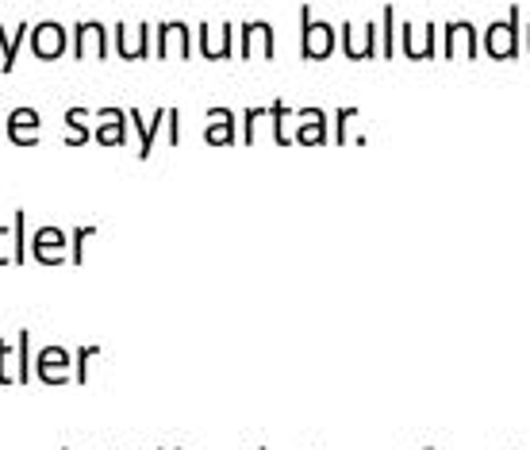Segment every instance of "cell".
Listing matches in <instances>:
<instances>
[{"instance_id":"obj_7","label":"cell","mask_w":530,"mask_h":450,"mask_svg":"<svg viewBox=\"0 0 530 450\" xmlns=\"http://www.w3.org/2000/svg\"><path fill=\"white\" fill-rule=\"evenodd\" d=\"M438 35H442V27H435V20H430V24L404 20V27H400V46H404V54L411 62H423V58H435Z\"/></svg>"},{"instance_id":"obj_10","label":"cell","mask_w":530,"mask_h":450,"mask_svg":"<svg viewBox=\"0 0 530 450\" xmlns=\"http://www.w3.org/2000/svg\"><path fill=\"white\" fill-rule=\"evenodd\" d=\"M92 116L104 120V123L92 127V139L101 142V147H123V142H127V120H131V116H127L123 108H96Z\"/></svg>"},{"instance_id":"obj_22","label":"cell","mask_w":530,"mask_h":450,"mask_svg":"<svg viewBox=\"0 0 530 450\" xmlns=\"http://www.w3.org/2000/svg\"><path fill=\"white\" fill-rule=\"evenodd\" d=\"M96 231H101L96 223H82V228H73V235H70V262H73V266L85 262V243H89Z\"/></svg>"},{"instance_id":"obj_21","label":"cell","mask_w":530,"mask_h":450,"mask_svg":"<svg viewBox=\"0 0 530 450\" xmlns=\"http://www.w3.org/2000/svg\"><path fill=\"white\" fill-rule=\"evenodd\" d=\"M111 39H116V54H120L123 62H142V51L131 43V27H127V24H116V27H111Z\"/></svg>"},{"instance_id":"obj_11","label":"cell","mask_w":530,"mask_h":450,"mask_svg":"<svg viewBox=\"0 0 530 450\" xmlns=\"http://www.w3.org/2000/svg\"><path fill=\"white\" fill-rule=\"evenodd\" d=\"M254 39H262L265 62H273V54H277V39H273V24L269 20H243L238 24V58L254 54Z\"/></svg>"},{"instance_id":"obj_9","label":"cell","mask_w":530,"mask_h":450,"mask_svg":"<svg viewBox=\"0 0 530 450\" xmlns=\"http://www.w3.org/2000/svg\"><path fill=\"white\" fill-rule=\"evenodd\" d=\"M35 377L43 385H66L73 374H70V350L66 347H43L35 355Z\"/></svg>"},{"instance_id":"obj_18","label":"cell","mask_w":530,"mask_h":450,"mask_svg":"<svg viewBox=\"0 0 530 450\" xmlns=\"http://www.w3.org/2000/svg\"><path fill=\"white\" fill-rule=\"evenodd\" d=\"M396 43H400V24H396V8L384 5L381 8V54L392 58L396 54Z\"/></svg>"},{"instance_id":"obj_25","label":"cell","mask_w":530,"mask_h":450,"mask_svg":"<svg viewBox=\"0 0 530 450\" xmlns=\"http://www.w3.org/2000/svg\"><path fill=\"white\" fill-rule=\"evenodd\" d=\"M269 116V108H246L243 112V142L250 147L254 142V127H258V120H265Z\"/></svg>"},{"instance_id":"obj_5","label":"cell","mask_w":530,"mask_h":450,"mask_svg":"<svg viewBox=\"0 0 530 450\" xmlns=\"http://www.w3.org/2000/svg\"><path fill=\"white\" fill-rule=\"evenodd\" d=\"M442 54L446 58H477L480 54V27L473 20H446L442 24Z\"/></svg>"},{"instance_id":"obj_3","label":"cell","mask_w":530,"mask_h":450,"mask_svg":"<svg viewBox=\"0 0 530 450\" xmlns=\"http://www.w3.org/2000/svg\"><path fill=\"white\" fill-rule=\"evenodd\" d=\"M342 54L350 62H369L381 54V24L365 20V24H353L346 20L342 24Z\"/></svg>"},{"instance_id":"obj_17","label":"cell","mask_w":530,"mask_h":450,"mask_svg":"<svg viewBox=\"0 0 530 450\" xmlns=\"http://www.w3.org/2000/svg\"><path fill=\"white\" fill-rule=\"evenodd\" d=\"M27 31H31V24H15V35H12V31L0 24V51H5V62H0V70H5V73L15 70V58H20V43H24Z\"/></svg>"},{"instance_id":"obj_24","label":"cell","mask_w":530,"mask_h":450,"mask_svg":"<svg viewBox=\"0 0 530 450\" xmlns=\"http://www.w3.org/2000/svg\"><path fill=\"white\" fill-rule=\"evenodd\" d=\"M12 235H15V266L27 259V216L15 212V223H12Z\"/></svg>"},{"instance_id":"obj_13","label":"cell","mask_w":530,"mask_h":450,"mask_svg":"<svg viewBox=\"0 0 530 450\" xmlns=\"http://www.w3.org/2000/svg\"><path fill=\"white\" fill-rule=\"evenodd\" d=\"M62 247H66V231L62 228H39L35 239H31V259L39 266H62Z\"/></svg>"},{"instance_id":"obj_12","label":"cell","mask_w":530,"mask_h":450,"mask_svg":"<svg viewBox=\"0 0 530 450\" xmlns=\"http://www.w3.org/2000/svg\"><path fill=\"white\" fill-rule=\"evenodd\" d=\"M207 120H216V123L204 127L207 147H231V142L238 139V120L243 116H235L231 108H207Z\"/></svg>"},{"instance_id":"obj_30","label":"cell","mask_w":530,"mask_h":450,"mask_svg":"<svg viewBox=\"0 0 530 450\" xmlns=\"http://www.w3.org/2000/svg\"><path fill=\"white\" fill-rule=\"evenodd\" d=\"M5 235H8V228L0 223V266H8V262H12V259H8V250H5Z\"/></svg>"},{"instance_id":"obj_27","label":"cell","mask_w":530,"mask_h":450,"mask_svg":"<svg viewBox=\"0 0 530 450\" xmlns=\"http://www.w3.org/2000/svg\"><path fill=\"white\" fill-rule=\"evenodd\" d=\"M350 120H358V108H339V112H334V142H346Z\"/></svg>"},{"instance_id":"obj_14","label":"cell","mask_w":530,"mask_h":450,"mask_svg":"<svg viewBox=\"0 0 530 450\" xmlns=\"http://www.w3.org/2000/svg\"><path fill=\"white\" fill-rule=\"evenodd\" d=\"M235 35H238V24L223 20V27H219V43H212V27H207V24L200 20V58H207V62H223V58H231V51H235Z\"/></svg>"},{"instance_id":"obj_19","label":"cell","mask_w":530,"mask_h":450,"mask_svg":"<svg viewBox=\"0 0 530 450\" xmlns=\"http://www.w3.org/2000/svg\"><path fill=\"white\" fill-rule=\"evenodd\" d=\"M15 362H20V374H15V381L27 385L31 377H35V358H31V331L27 328L15 335Z\"/></svg>"},{"instance_id":"obj_23","label":"cell","mask_w":530,"mask_h":450,"mask_svg":"<svg viewBox=\"0 0 530 450\" xmlns=\"http://www.w3.org/2000/svg\"><path fill=\"white\" fill-rule=\"evenodd\" d=\"M101 355V347L96 343H85V347H77V369H73V377H77V385H85L89 381V362Z\"/></svg>"},{"instance_id":"obj_2","label":"cell","mask_w":530,"mask_h":450,"mask_svg":"<svg viewBox=\"0 0 530 450\" xmlns=\"http://www.w3.org/2000/svg\"><path fill=\"white\" fill-rule=\"evenodd\" d=\"M334 43H339V31L327 20H315L312 5H300V58L304 62H323L334 54Z\"/></svg>"},{"instance_id":"obj_35","label":"cell","mask_w":530,"mask_h":450,"mask_svg":"<svg viewBox=\"0 0 530 450\" xmlns=\"http://www.w3.org/2000/svg\"><path fill=\"white\" fill-rule=\"evenodd\" d=\"M262 450H265V446H262Z\"/></svg>"},{"instance_id":"obj_15","label":"cell","mask_w":530,"mask_h":450,"mask_svg":"<svg viewBox=\"0 0 530 450\" xmlns=\"http://www.w3.org/2000/svg\"><path fill=\"white\" fill-rule=\"evenodd\" d=\"M296 120H304L300 127H296V142H304V147H315V142H327L331 139V132H327V112L323 108H300V112H293Z\"/></svg>"},{"instance_id":"obj_26","label":"cell","mask_w":530,"mask_h":450,"mask_svg":"<svg viewBox=\"0 0 530 450\" xmlns=\"http://www.w3.org/2000/svg\"><path fill=\"white\" fill-rule=\"evenodd\" d=\"M158 35V46H154V58H169V35H173V20H162L154 27Z\"/></svg>"},{"instance_id":"obj_4","label":"cell","mask_w":530,"mask_h":450,"mask_svg":"<svg viewBox=\"0 0 530 450\" xmlns=\"http://www.w3.org/2000/svg\"><path fill=\"white\" fill-rule=\"evenodd\" d=\"M31 51H35L39 62H58L70 51V27L58 20H43L31 27Z\"/></svg>"},{"instance_id":"obj_16","label":"cell","mask_w":530,"mask_h":450,"mask_svg":"<svg viewBox=\"0 0 530 450\" xmlns=\"http://www.w3.org/2000/svg\"><path fill=\"white\" fill-rule=\"evenodd\" d=\"M127 116H131L135 132H139V162H147V158H150V151H154V135H158V127H162V123L169 120V108H158L150 123L139 116V108H131V112H127Z\"/></svg>"},{"instance_id":"obj_34","label":"cell","mask_w":530,"mask_h":450,"mask_svg":"<svg viewBox=\"0 0 530 450\" xmlns=\"http://www.w3.org/2000/svg\"><path fill=\"white\" fill-rule=\"evenodd\" d=\"M62 450H66V446H62Z\"/></svg>"},{"instance_id":"obj_6","label":"cell","mask_w":530,"mask_h":450,"mask_svg":"<svg viewBox=\"0 0 530 450\" xmlns=\"http://www.w3.org/2000/svg\"><path fill=\"white\" fill-rule=\"evenodd\" d=\"M89 46H92L96 58L108 62V27H104L101 20H77V24L70 27V54H73L77 62L89 54Z\"/></svg>"},{"instance_id":"obj_33","label":"cell","mask_w":530,"mask_h":450,"mask_svg":"<svg viewBox=\"0 0 530 450\" xmlns=\"http://www.w3.org/2000/svg\"><path fill=\"white\" fill-rule=\"evenodd\" d=\"M177 450H181V446H177Z\"/></svg>"},{"instance_id":"obj_31","label":"cell","mask_w":530,"mask_h":450,"mask_svg":"<svg viewBox=\"0 0 530 450\" xmlns=\"http://www.w3.org/2000/svg\"><path fill=\"white\" fill-rule=\"evenodd\" d=\"M526 54H530V20H526Z\"/></svg>"},{"instance_id":"obj_1","label":"cell","mask_w":530,"mask_h":450,"mask_svg":"<svg viewBox=\"0 0 530 450\" xmlns=\"http://www.w3.org/2000/svg\"><path fill=\"white\" fill-rule=\"evenodd\" d=\"M480 51L496 62L519 58V51H523V8L519 5H511L504 20H492L480 31Z\"/></svg>"},{"instance_id":"obj_20","label":"cell","mask_w":530,"mask_h":450,"mask_svg":"<svg viewBox=\"0 0 530 450\" xmlns=\"http://www.w3.org/2000/svg\"><path fill=\"white\" fill-rule=\"evenodd\" d=\"M288 116H293V112H288V104H281V101H273L269 104V120H273V142H277V147H288V142H293V135H288Z\"/></svg>"},{"instance_id":"obj_28","label":"cell","mask_w":530,"mask_h":450,"mask_svg":"<svg viewBox=\"0 0 530 450\" xmlns=\"http://www.w3.org/2000/svg\"><path fill=\"white\" fill-rule=\"evenodd\" d=\"M12 343H5L0 339V385H12V374H8V355H12Z\"/></svg>"},{"instance_id":"obj_8","label":"cell","mask_w":530,"mask_h":450,"mask_svg":"<svg viewBox=\"0 0 530 450\" xmlns=\"http://www.w3.org/2000/svg\"><path fill=\"white\" fill-rule=\"evenodd\" d=\"M39 127H43L39 108L20 104V108L8 112V120H5V139L15 142V147H35V142H39Z\"/></svg>"},{"instance_id":"obj_32","label":"cell","mask_w":530,"mask_h":450,"mask_svg":"<svg viewBox=\"0 0 530 450\" xmlns=\"http://www.w3.org/2000/svg\"><path fill=\"white\" fill-rule=\"evenodd\" d=\"M0 142H5V116H0Z\"/></svg>"},{"instance_id":"obj_29","label":"cell","mask_w":530,"mask_h":450,"mask_svg":"<svg viewBox=\"0 0 530 450\" xmlns=\"http://www.w3.org/2000/svg\"><path fill=\"white\" fill-rule=\"evenodd\" d=\"M177 120H181V112H177V108H169V147H177V142H181V132H177Z\"/></svg>"}]
</instances>
